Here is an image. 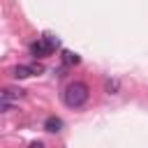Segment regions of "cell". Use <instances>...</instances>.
Here are the masks:
<instances>
[{"mask_svg":"<svg viewBox=\"0 0 148 148\" xmlns=\"http://www.w3.org/2000/svg\"><path fill=\"white\" fill-rule=\"evenodd\" d=\"M88 97H90V90H88V86H86L83 81H74V83H69V86L65 88V104H67L69 109L83 106V104L88 102Z\"/></svg>","mask_w":148,"mask_h":148,"instance_id":"1","label":"cell"},{"mask_svg":"<svg viewBox=\"0 0 148 148\" xmlns=\"http://www.w3.org/2000/svg\"><path fill=\"white\" fill-rule=\"evenodd\" d=\"M58 44H60V42H58V37L44 35L42 39H37V42H32V44H30V53H32L35 58H44V56H51V53H53V49H56Z\"/></svg>","mask_w":148,"mask_h":148,"instance_id":"2","label":"cell"},{"mask_svg":"<svg viewBox=\"0 0 148 148\" xmlns=\"http://www.w3.org/2000/svg\"><path fill=\"white\" fill-rule=\"evenodd\" d=\"M42 72H44L42 62H30V65H16L12 69V76L14 79H28V76H39Z\"/></svg>","mask_w":148,"mask_h":148,"instance_id":"3","label":"cell"},{"mask_svg":"<svg viewBox=\"0 0 148 148\" xmlns=\"http://www.w3.org/2000/svg\"><path fill=\"white\" fill-rule=\"evenodd\" d=\"M60 127H62V120L56 118V116H49V118L44 120V130H46V132H60Z\"/></svg>","mask_w":148,"mask_h":148,"instance_id":"4","label":"cell"},{"mask_svg":"<svg viewBox=\"0 0 148 148\" xmlns=\"http://www.w3.org/2000/svg\"><path fill=\"white\" fill-rule=\"evenodd\" d=\"M21 95H23V90H16V88H5L0 97H2V102H12V99H18Z\"/></svg>","mask_w":148,"mask_h":148,"instance_id":"5","label":"cell"},{"mask_svg":"<svg viewBox=\"0 0 148 148\" xmlns=\"http://www.w3.org/2000/svg\"><path fill=\"white\" fill-rule=\"evenodd\" d=\"M62 62H65V65H79L81 58H79L76 53H72V51H62Z\"/></svg>","mask_w":148,"mask_h":148,"instance_id":"6","label":"cell"},{"mask_svg":"<svg viewBox=\"0 0 148 148\" xmlns=\"http://www.w3.org/2000/svg\"><path fill=\"white\" fill-rule=\"evenodd\" d=\"M104 86H106V92H109V95H113V92H118L120 81H118V79H106V83H104Z\"/></svg>","mask_w":148,"mask_h":148,"instance_id":"7","label":"cell"},{"mask_svg":"<svg viewBox=\"0 0 148 148\" xmlns=\"http://www.w3.org/2000/svg\"><path fill=\"white\" fill-rule=\"evenodd\" d=\"M30 148H44V143H42V141H32V143H30Z\"/></svg>","mask_w":148,"mask_h":148,"instance_id":"8","label":"cell"}]
</instances>
